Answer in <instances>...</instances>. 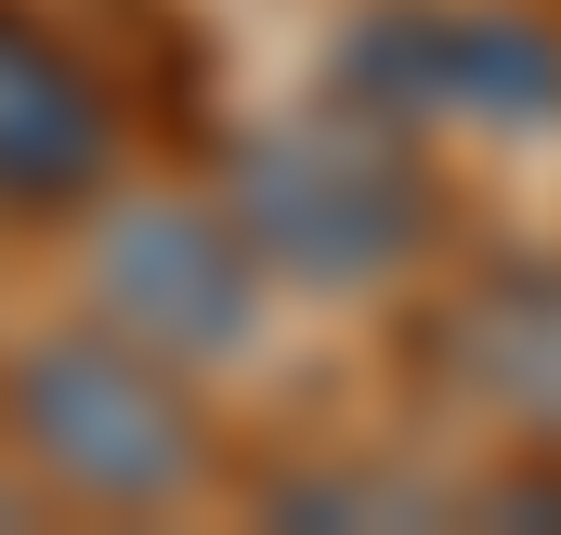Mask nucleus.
<instances>
[{
	"instance_id": "f257e3e1",
	"label": "nucleus",
	"mask_w": 561,
	"mask_h": 535,
	"mask_svg": "<svg viewBox=\"0 0 561 535\" xmlns=\"http://www.w3.org/2000/svg\"><path fill=\"white\" fill-rule=\"evenodd\" d=\"M222 209L275 287H392L431 236V170H419V132H392L340 92V105H300L236 144Z\"/></svg>"
},
{
	"instance_id": "423d86ee",
	"label": "nucleus",
	"mask_w": 561,
	"mask_h": 535,
	"mask_svg": "<svg viewBox=\"0 0 561 535\" xmlns=\"http://www.w3.org/2000/svg\"><path fill=\"white\" fill-rule=\"evenodd\" d=\"M470 379L496 405H561V287H496L483 314H470Z\"/></svg>"
},
{
	"instance_id": "39448f33",
	"label": "nucleus",
	"mask_w": 561,
	"mask_h": 535,
	"mask_svg": "<svg viewBox=\"0 0 561 535\" xmlns=\"http://www.w3.org/2000/svg\"><path fill=\"white\" fill-rule=\"evenodd\" d=\"M118 183V79L26 0H0V223H66Z\"/></svg>"
},
{
	"instance_id": "7ed1b4c3",
	"label": "nucleus",
	"mask_w": 561,
	"mask_h": 535,
	"mask_svg": "<svg viewBox=\"0 0 561 535\" xmlns=\"http://www.w3.org/2000/svg\"><path fill=\"white\" fill-rule=\"evenodd\" d=\"M340 92L392 132H561V26L523 0H379Z\"/></svg>"
},
{
	"instance_id": "f03ea898",
	"label": "nucleus",
	"mask_w": 561,
	"mask_h": 535,
	"mask_svg": "<svg viewBox=\"0 0 561 535\" xmlns=\"http://www.w3.org/2000/svg\"><path fill=\"white\" fill-rule=\"evenodd\" d=\"M0 431L13 457L79 497V510H170L209 483V431H196V392L170 353L118 340L105 314L92 327H53L0 366Z\"/></svg>"
},
{
	"instance_id": "20e7f679",
	"label": "nucleus",
	"mask_w": 561,
	"mask_h": 535,
	"mask_svg": "<svg viewBox=\"0 0 561 535\" xmlns=\"http://www.w3.org/2000/svg\"><path fill=\"white\" fill-rule=\"evenodd\" d=\"M262 287L275 274L222 196H118L92 236V314L170 366H236L262 340Z\"/></svg>"
}]
</instances>
